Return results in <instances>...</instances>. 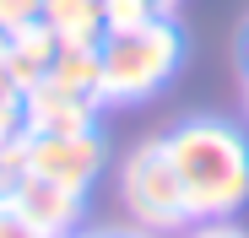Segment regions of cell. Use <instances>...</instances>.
I'll use <instances>...</instances> for the list:
<instances>
[{
	"label": "cell",
	"instance_id": "1",
	"mask_svg": "<svg viewBox=\"0 0 249 238\" xmlns=\"http://www.w3.org/2000/svg\"><path fill=\"white\" fill-rule=\"evenodd\" d=\"M190 222H228L249 201V136L222 119H184L162 136Z\"/></svg>",
	"mask_w": 249,
	"mask_h": 238
},
{
	"label": "cell",
	"instance_id": "2",
	"mask_svg": "<svg viewBox=\"0 0 249 238\" xmlns=\"http://www.w3.org/2000/svg\"><path fill=\"white\" fill-rule=\"evenodd\" d=\"M179 65V27L174 17H152L141 27L103 33L98 44V98L103 103H141L162 92Z\"/></svg>",
	"mask_w": 249,
	"mask_h": 238
},
{
	"label": "cell",
	"instance_id": "3",
	"mask_svg": "<svg viewBox=\"0 0 249 238\" xmlns=\"http://www.w3.org/2000/svg\"><path fill=\"white\" fill-rule=\"evenodd\" d=\"M119 201H124V211H130L141 227H152V233H168V227L190 222L184 217V195H179V173L168 163L162 136L124 157V168H119Z\"/></svg>",
	"mask_w": 249,
	"mask_h": 238
},
{
	"label": "cell",
	"instance_id": "4",
	"mask_svg": "<svg viewBox=\"0 0 249 238\" xmlns=\"http://www.w3.org/2000/svg\"><path fill=\"white\" fill-rule=\"evenodd\" d=\"M103 141L92 130H71V136H27L22 130V173L27 179H49L76 195H87V184L103 173Z\"/></svg>",
	"mask_w": 249,
	"mask_h": 238
},
{
	"label": "cell",
	"instance_id": "5",
	"mask_svg": "<svg viewBox=\"0 0 249 238\" xmlns=\"http://www.w3.org/2000/svg\"><path fill=\"white\" fill-rule=\"evenodd\" d=\"M92 114H98V98L92 92H76V87H60V82H38L22 92V130L27 136H71V130H92Z\"/></svg>",
	"mask_w": 249,
	"mask_h": 238
},
{
	"label": "cell",
	"instance_id": "6",
	"mask_svg": "<svg viewBox=\"0 0 249 238\" xmlns=\"http://www.w3.org/2000/svg\"><path fill=\"white\" fill-rule=\"evenodd\" d=\"M11 206L22 211V222L38 233V238H65L76 222H81V195L65 189V184H49V179H27L11 189Z\"/></svg>",
	"mask_w": 249,
	"mask_h": 238
},
{
	"label": "cell",
	"instance_id": "7",
	"mask_svg": "<svg viewBox=\"0 0 249 238\" xmlns=\"http://www.w3.org/2000/svg\"><path fill=\"white\" fill-rule=\"evenodd\" d=\"M54 54H60V44H54V33H49L44 17H33V22H22V27H6V33H0V65L11 70V82H17L22 92L38 87V82L54 70Z\"/></svg>",
	"mask_w": 249,
	"mask_h": 238
},
{
	"label": "cell",
	"instance_id": "8",
	"mask_svg": "<svg viewBox=\"0 0 249 238\" xmlns=\"http://www.w3.org/2000/svg\"><path fill=\"white\" fill-rule=\"evenodd\" d=\"M60 49H98L103 44V0H44V11Z\"/></svg>",
	"mask_w": 249,
	"mask_h": 238
},
{
	"label": "cell",
	"instance_id": "9",
	"mask_svg": "<svg viewBox=\"0 0 249 238\" xmlns=\"http://www.w3.org/2000/svg\"><path fill=\"white\" fill-rule=\"evenodd\" d=\"M49 82L98 98V49H60V54H54V70H49ZM98 103H103V98H98Z\"/></svg>",
	"mask_w": 249,
	"mask_h": 238
},
{
	"label": "cell",
	"instance_id": "10",
	"mask_svg": "<svg viewBox=\"0 0 249 238\" xmlns=\"http://www.w3.org/2000/svg\"><path fill=\"white\" fill-rule=\"evenodd\" d=\"M157 11L146 6V0H103V33H124V27H141L152 22Z\"/></svg>",
	"mask_w": 249,
	"mask_h": 238
},
{
	"label": "cell",
	"instance_id": "11",
	"mask_svg": "<svg viewBox=\"0 0 249 238\" xmlns=\"http://www.w3.org/2000/svg\"><path fill=\"white\" fill-rule=\"evenodd\" d=\"M38 11H44V0H0V33H6V27H22V22H33Z\"/></svg>",
	"mask_w": 249,
	"mask_h": 238
},
{
	"label": "cell",
	"instance_id": "12",
	"mask_svg": "<svg viewBox=\"0 0 249 238\" xmlns=\"http://www.w3.org/2000/svg\"><path fill=\"white\" fill-rule=\"evenodd\" d=\"M0 238H38V233L22 222V211H17L11 201H0Z\"/></svg>",
	"mask_w": 249,
	"mask_h": 238
},
{
	"label": "cell",
	"instance_id": "13",
	"mask_svg": "<svg viewBox=\"0 0 249 238\" xmlns=\"http://www.w3.org/2000/svg\"><path fill=\"white\" fill-rule=\"evenodd\" d=\"M190 238H249V233H244V227H238V222L228 217V222H200V227H195Z\"/></svg>",
	"mask_w": 249,
	"mask_h": 238
},
{
	"label": "cell",
	"instance_id": "14",
	"mask_svg": "<svg viewBox=\"0 0 249 238\" xmlns=\"http://www.w3.org/2000/svg\"><path fill=\"white\" fill-rule=\"evenodd\" d=\"M0 103H22V87L11 82V70L0 65Z\"/></svg>",
	"mask_w": 249,
	"mask_h": 238
},
{
	"label": "cell",
	"instance_id": "15",
	"mask_svg": "<svg viewBox=\"0 0 249 238\" xmlns=\"http://www.w3.org/2000/svg\"><path fill=\"white\" fill-rule=\"evenodd\" d=\"M146 6H152L157 17H174V11H179V0H146Z\"/></svg>",
	"mask_w": 249,
	"mask_h": 238
},
{
	"label": "cell",
	"instance_id": "16",
	"mask_svg": "<svg viewBox=\"0 0 249 238\" xmlns=\"http://www.w3.org/2000/svg\"><path fill=\"white\" fill-rule=\"evenodd\" d=\"M238 54H244V65H249V27H244V44H238Z\"/></svg>",
	"mask_w": 249,
	"mask_h": 238
},
{
	"label": "cell",
	"instance_id": "17",
	"mask_svg": "<svg viewBox=\"0 0 249 238\" xmlns=\"http://www.w3.org/2000/svg\"><path fill=\"white\" fill-rule=\"evenodd\" d=\"M244 108H249V87H244Z\"/></svg>",
	"mask_w": 249,
	"mask_h": 238
},
{
	"label": "cell",
	"instance_id": "18",
	"mask_svg": "<svg viewBox=\"0 0 249 238\" xmlns=\"http://www.w3.org/2000/svg\"><path fill=\"white\" fill-rule=\"evenodd\" d=\"M103 238H119V233H103Z\"/></svg>",
	"mask_w": 249,
	"mask_h": 238
}]
</instances>
